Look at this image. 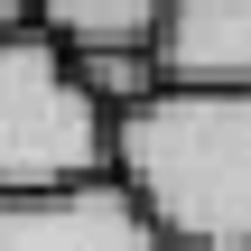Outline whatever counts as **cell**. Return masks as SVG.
Listing matches in <instances>:
<instances>
[{"label": "cell", "instance_id": "cell-6", "mask_svg": "<svg viewBox=\"0 0 251 251\" xmlns=\"http://www.w3.org/2000/svg\"><path fill=\"white\" fill-rule=\"evenodd\" d=\"M65 75H75V93H84L102 121H121L130 102L158 93V56H65Z\"/></svg>", "mask_w": 251, "mask_h": 251}, {"label": "cell", "instance_id": "cell-2", "mask_svg": "<svg viewBox=\"0 0 251 251\" xmlns=\"http://www.w3.org/2000/svg\"><path fill=\"white\" fill-rule=\"evenodd\" d=\"M112 168V121L75 93L65 56L19 28L0 37V196H65Z\"/></svg>", "mask_w": 251, "mask_h": 251}, {"label": "cell", "instance_id": "cell-3", "mask_svg": "<svg viewBox=\"0 0 251 251\" xmlns=\"http://www.w3.org/2000/svg\"><path fill=\"white\" fill-rule=\"evenodd\" d=\"M0 251H177L158 242L112 177L65 186V196H0Z\"/></svg>", "mask_w": 251, "mask_h": 251}, {"label": "cell", "instance_id": "cell-5", "mask_svg": "<svg viewBox=\"0 0 251 251\" xmlns=\"http://www.w3.org/2000/svg\"><path fill=\"white\" fill-rule=\"evenodd\" d=\"M168 0H37V37L56 56H149Z\"/></svg>", "mask_w": 251, "mask_h": 251}, {"label": "cell", "instance_id": "cell-4", "mask_svg": "<svg viewBox=\"0 0 251 251\" xmlns=\"http://www.w3.org/2000/svg\"><path fill=\"white\" fill-rule=\"evenodd\" d=\"M149 56L177 93H251V0H168Z\"/></svg>", "mask_w": 251, "mask_h": 251}, {"label": "cell", "instance_id": "cell-7", "mask_svg": "<svg viewBox=\"0 0 251 251\" xmlns=\"http://www.w3.org/2000/svg\"><path fill=\"white\" fill-rule=\"evenodd\" d=\"M19 28H37V0H0V37H19Z\"/></svg>", "mask_w": 251, "mask_h": 251}, {"label": "cell", "instance_id": "cell-1", "mask_svg": "<svg viewBox=\"0 0 251 251\" xmlns=\"http://www.w3.org/2000/svg\"><path fill=\"white\" fill-rule=\"evenodd\" d=\"M121 205L177 251H251V93L158 84L112 121Z\"/></svg>", "mask_w": 251, "mask_h": 251}]
</instances>
